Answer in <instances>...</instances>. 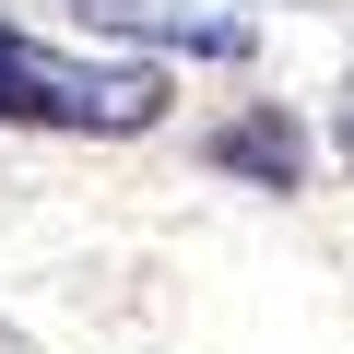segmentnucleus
Listing matches in <instances>:
<instances>
[{
  "mask_svg": "<svg viewBox=\"0 0 354 354\" xmlns=\"http://www.w3.org/2000/svg\"><path fill=\"white\" fill-rule=\"evenodd\" d=\"M342 153H354V83H342Z\"/></svg>",
  "mask_w": 354,
  "mask_h": 354,
  "instance_id": "4",
  "label": "nucleus"
},
{
  "mask_svg": "<svg viewBox=\"0 0 354 354\" xmlns=\"http://www.w3.org/2000/svg\"><path fill=\"white\" fill-rule=\"evenodd\" d=\"M0 118L130 142V130L165 118V71H153V59H71V48H36V36L0 24Z\"/></svg>",
  "mask_w": 354,
  "mask_h": 354,
  "instance_id": "1",
  "label": "nucleus"
},
{
  "mask_svg": "<svg viewBox=\"0 0 354 354\" xmlns=\"http://www.w3.org/2000/svg\"><path fill=\"white\" fill-rule=\"evenodd\" d=\"M83 24H106L130 48H189V59H248L260 48V24L213 12V0H83Z\"/></svg>",
  "mask_w": 354,
  "mask_h": 354,
  "instance_id": "2",
  "label": "nucleus"
},
{
  "mask_svg": "<svg viewBox=\"0 0 354 354\" xmlns=\"http://www.w3.org/2000/svg\"><path fill=\"white\" fill-rule=\"evenodd\" d=\"M213 165L260 177V189H295V177H307V130H295L283 106H260V118H236V130L213 142Z\"/></svg>",
  "mask_w": 354,
  "mask_h": 354,
  "instance_id": "3",
  "label": "nucleus"
}]
</instances>
